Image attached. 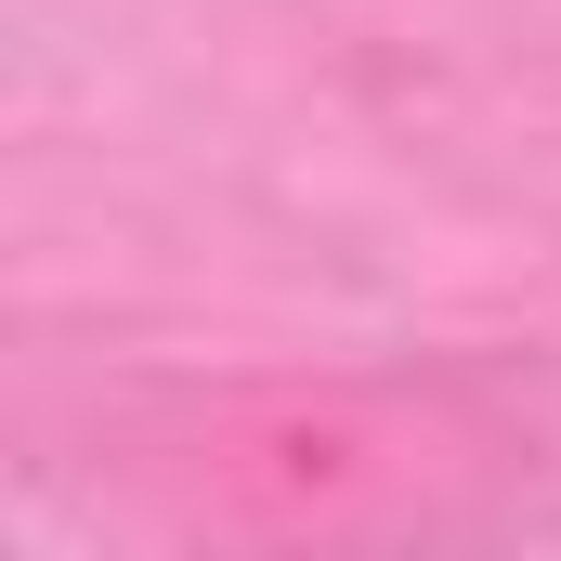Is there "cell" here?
I'll return each mask as SVG.
<instances>
[{
    "label": "cell",
    "mask_w": 561,
    "mask_h": 561,
    "mask_svg": "<svg viewBox=\"0 0 561 561\" xmlns=\"http://www.w3.org/2000/svg\"><path fill=\"white\" fill-rule=\"evenodd\" d=\"M523 483V431L470 392H392V379H327V392H249L209 405L144 457V510L170 536H236V549H353V536H470Z\"/></svg>",
    "instance_id": "obj_1"
}]
</instances>
